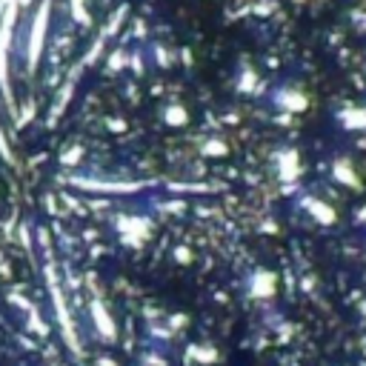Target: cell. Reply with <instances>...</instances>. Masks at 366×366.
I'll use <instances>...</instances> for the list:
<instances>
[{
    "label": "cell",
    "mask_w": 366,
    "mask_h": 366,
    "mask_svg": "<svg viewBox=\"0 0 366 366\" xmlns=\"http://www.w3.org/2000/svg\"><path fill=\"white\" fill-rule=\"evenodd\" d=\"M12 26H15V6L6 9L4 23H0V89L6 97H12L9 89V43H12Z\"/></svg>",
    "instance_id": "obj_1"
},
{
    "label": "cell",
    "mask_w": 366,
    "mask_h": 366,
    "mask_svg": "<svg viewBox=\"0 0 366 366\" xmlns=\"http://www.w3.org/2000/svg\"><path fill=\"white\" fill-rule=\"evenodd\" d=\"M0 152H4V155L12 161V152H9V146H6V138H4V129H0Z\"/></svg>",
    "instance_id": "obj_4"
},
{
    "label": "cell",
    "mask_w": 366,
    "mask_h": 366,
    "mask_svg": "<svg viewBox=\"0 0 366 366\" xmlns=\"http://www.w3.org/2000/svg\"><path fill=\"white\" fill-rule=\"evenodd\" d=\"M49 0H43V6L38 9L35 15V26H32V41H29V66L35 69L38 66V58H41V49H43V38H46V29H49Z\"/></svg>",
    "instance_id": "obj_2"
},
{
    "label": "cell",
    "mask_w": 366,
    "mask_h": 366,
    "mask_svg": "<svg viewBox=\"0 0 366 366\" xmlns=\"http://www.w3.org/2000/svg\"><path fill=\"white\" fill-rule=\"evenodd\" d=\"M169 124H183V120H186V112H181V109H169Z\"/></svg>",
    "instance_id": "obj_3"
}]
</instances>
